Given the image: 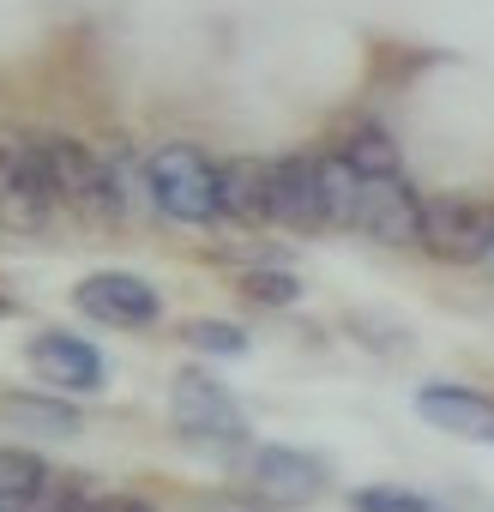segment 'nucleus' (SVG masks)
I'll return each instance as SVG.
<instances>
[{
    "mask_svg": "<svg viewBox=\"0 0 494 512\" xmlns=\"http://www.w3.org/2000/svg\"><path fill=\"white\" fill-rule=\"evenodd\" d=\"M145 193H151V211L175 217V223H217L223 217V181H217V163L175 139V145H157L145 157Z\"/></svg>",
    "mask_w": 494,
    "mask_h": 512,
    "instance_id": "f257e3e1",
    "label": "nucleus"
},
{
    "mask_svg": "<svg viewBox=\"0 0 494 512\" xmlns=\"http://www.w3.org/2000/svg\"><path fill=\"white\" fill-rule=\"evenodd\" d=\"M37 151H43V175L55 187V205H67L85 223H121V199H115V181H109V157H97L85 139H67V133L37 139Z\"/></svg>",
    "mask_w": 494,
    "mask_h": 512,
    "instance_id": "f03ea898",
    "label": "nucleus"
},
{
    "mask_svg": "<svg viewBox=\"0 0 494 512\" xmlns=\"http://www.w3.org/2000/svg\"><path fill=\"white\" fill-rule=\"evenodd\" d=\"M326 458L314 452H296V446H241L235 452V482L254 506H272V512H290V506H308L326 494Z\"/></svg>",
    "mask_w": 494,
    "mask_h": 512,
    "instance_id": "7ed1b4c3",
    "label": "nucleus"
},
{
    "mask_svg": "<svg viewBox=\"0 0 494 512\" xmlns=\"http://www.w3.org/2000/svg\"><path fill=\"white\" fill-rule=\"evenodd\" d=\"M169 416H175V434L187 446H211V452H241V446H254L247 440V410L229 398V386H217L211 374L187 368L175 374L169 386Z\"/></svg>",
    "mask_w": 494,
    "mask_h": 512,
    "instance_id": "20e7f679",
    "label": "nucleus"
},
{
    "mask_svg": "<svg viewBox=\"0 0 494 512\" xmlns=\"http://www.w3.org/2000/svg\"><path fill=\"white\" fill-rule=\"evenodd\" d=\"M422 253H434L440 266H488V253H494V199L428 193V205H422Z\"/></svg>",
    "mask_w": 494,
    "mask_h": 512,
    "instance_id": "39448f33",
    "label": "nucleus"
},
{
    "mask_svg": "<svg viewBox=\"0 0 494 512\" xmlns=\"http://www.w3.org/2000/svg\"><path fill=\"white\" fill-rule=\"evenodd\" d=\"M55 217V187L43 175L37 139H0V229L43 235Z\"/></svg>",
    "mask_w": 494,
    "mask_h": 512,
    "instance_id": "423d86ee",
    "label": "nucleus"
},
{
    "mask_svg": "<svg viewBox=\"0 0 494 512\" xmlns=\"http://www.w3.org/2000/svg\"><path fill=\"white\" fill-rule=\"evenodd\" d=\"M422 205H428V193H416L404 175L398 181H362L356 175V199H350L344 229H356L380 247H422Z\"/></svg>",
    "mask_w": 494,
    "mask_h": 512,
    "instance_id": "0eeeda50",
    "label": "nucleus"
},
{
    "mask_svg": "<svg viewBox=\"0 0 494 512\" xmlns=\"http://www.w3.org/2000/svg\"><path fill=\"white\" fill-rule=\"evenodd\" d=\"M73 308L97 326H115V332H145L163 320V296L151 278L139 272H91L73 284Z\"/></svg>",
    "mask_w": 494,
    "mask_h": 512,
    "instance_id": "6e6552de",
    "label": "nucleus"
},
{
    "mask_svg": "<svg viewBox=\"0 0 494 512\" xmlns=\"http://www.w3.org/2000/svg\"><path fill=\"white\" fill-rule=\"evenodd\" d=\"M272 223L296 235L332 229V193H326L320 151H290L272 163Z\"/></svg>",
    "mask_w": 494,
    "mask_h": 512,
    "instance_id": "1a4fd4ad",
    "label": "nucleus"
},
{
    "mask_svg": "<svg viewBox=\"0 0 494 512\" xmlns=\"http://www.w3.org/2000/svg\"><path fill=\"white\" fill-rule=\"evenodd\" d=\"M25 362H31V374L43 380V386H55L61 398H85V392H103V380H109V368H103V356H97V344L91 338H79V332H37L31 344H25Z\"/></svg>",
    "mask_w": 494,
    "mask_h": 512,
    "instance_id": "9d476101",
    "label": "nucleus"
},
{
    "mask_svg": "<svg viewBox=\"0 0 494 512\" xmlns=\"http://www.w3.org/2000/svg\"><path fill=\"white\" fill-rule=\"evenodd\" d=\"M416 416H422V422H434L440 434H458V440L494 446V398H488V392H476V386L428 380V386H416Z\"/></svg>",
    "mask_w": 494,
    "mask_h": 512,
    "instance_id": "9b49d317",
    "label": "nucleus"
},
{
    "mask_svg": "<svg viewBox=\"0 0 494 512\" xmlns=\"http://www.w3.org/2000/svg\"><path fill=\"white\" fill-rule=\"evenodd\" d=\"M217 181H223V217L247 229L272 223V163L266 157H229L217 163Z\"/></svg>",
    "mask_w": 494,
    "mask_h": 512,
    "instance_id": "f8f14e48",
    "label": "nucleus"
},
{
    "mask_svg": "<svg viewBox=\"0 0 494 512\" xmlns=\"http://www.w3.org/2000/svg\"><path fill=\"white\" fill-rule=\"evenodd\" d=\"M332 157H338L344 169H356L362 181H398V175H404V157H398L392 133H386L380 121H368V115H356L350 127H338Z\"/></svg>",
    "mask_w": 494,
    "mask_h": 512,
    "instance_id": "ddd939ff",
    "label": "nucleus"
},
{
    "mask_svg": "<svg viewBox=\"0 0 494 512\" xmlns=\"http://www.w3.org/2000/svg\"><path fill=\"white\" fill-rule=\"evenodd\" d=\"M0 422L19 434H43V440H73L85 428L79 404L61 392H0Z\"/></svg>",
    "mask_w": 494,
    "mask_h": 512,
    "instance_id": "4468645a",
    "label": "nucleus"
},
{
    "mask_svg": "<svg viewBox=\"0 0 494 512\" xmlns=\"http://www.w3.org/2000/svg\"><path fill=\"white\" fill-rule=\"evenodd\" d=\"M49 464L31 446H0V512H25L43 488H49Z\"/></svg>",
    "mask_w": 494,
    "mask_h": 512,
    "instance_id": "2eb2a0df",
    "label": "nucleus"
},
{
    "mask_svg": "<svg viewBox=\"0 0 494 512\" xmlns=\"http://www.w3.org/2000/svg\"><path fill=\"white\" fill-rule=\"evenodd\" d=\"M241 302H254V308H296L302 302V278L284 272V266H254V272H241Z\"/></svg>",
    "mask_w": 494,
    "mask_h": 512,
    "instance_id": "dca6fc26",
    "label": "nucleus"
},
{
    "mask_svg": "<svg viewBox=\"0 0 494 512\" xmlns=\"http://www.w3.org/2000/svg\"><path fill=\"white\" fill-rule=\"evenodd\" d=\"M181 344L199 350V356H223V362L247 356V332H241L235 320H187V326H181Z\"/></svg>",
    "mask_w": 494,
    "mask_h": 512,
    "instance_id": "f3484780",
    "label": "nucleus"
},
{
    "mask_svg": "<svg viewBox=\"0 0 494 512\" xmlns=\"http://www.w3.org/2000/svg\"><path fill=\"white\" fill-rule=\"evenodd\" d=\"M350 512H434V500L416 488H398V482H374V488L350 494Z\"/></svg>",
    "mask_w": 494,
    "mask_h": 512,
    "instance_id": "a211bd4d",
    "label": "nucleus"
},
{
    "mask_svg": "<svg viewBox=\"0 0 494 512\" xmlns=\"http://www.w3.org/2000/svg\"><path fill=\"white\" fill-rule=\"evenodd\" d=\"M97 512H157V506H145V500H133V494H103Z\"/></svg>",
    "mask_w": 494,
    "mask_h": 512,
    "instance_id": "6ab92c4d",
    "label": "nucleus"
},
{
    "mask_svg": "<svg viewBox=\"0 0 494 512\" xmlns=\"http://www.w3.org/2000/svg\"><path fill=\"white\" fill-rule=\"evenodd\" d=\"M0 320H13V296L7 290H0Z\"/></svg>",
    "mask_w": 494,
    "mask_h": 512,
    "instance_id": "aec40b11",
    "label": "nucleus"
},
{
    "mask_svg": "<svg viewBox=\"0 0 494 512\" xmlns=\"http://www.w3.org/2000/svg\"><path fill=\"white\" fill-rule=\"evenodd\" d=\"M482 272H488V278H494V253H488V266H482Z\"/></svg>",
    "mask_w": 494,
    "mask_h": 512,
    "instance_id": "412c9836",
    "label": "nucleus"
}]
</instances>
